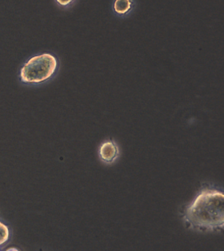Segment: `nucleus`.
Wrapping results in <instances>:
<instances>
[{"mask_svg": "<svg viewBox=\"0 0 224 251\" xmlns=\"http://www.w3.org/2000/svg\"><path fill=\"white\" fill-rule=\"evenodd\" d=\"M184 221L197 230H222L224 227V195L216 189H204L186 207Z\"/></svg>", "mask_w": 224, "mask_h": 251, "instance_id": "1", "label": "nucleus"}, {"mask_svg": "<svg viewBox=\"0 0 224 251\" xmlns=\"http://www.w3.org/2000/svg\"><path fill=\"white\" fill-rule=\"evenodd\" d=\"M58 62L55 56L44 53L29 59L21 71V78L25 83H41L55 74Z\"/></svg>", "mask_w": 224, "mask_h": 251, "instance_id": "2", "label": "nucleus"}, {"mask_svg": "<svg viewBox=\"0 0 224 251\" xmlns=\"http://www.w3.org/2000/svg\"><path fill=\"white\" fill-rule=\"evenodd\" d=\"M120 155L119 146L114 140H106L99 148V157L105 163L111 164Z\"/></svg>", "mask_w": 224, "mask_h": 251, "instance_id": "3", "label": "nucleus"}, {"mask_svg": "<svg viewBox=\"0 0 224 251\" xmlns=\"http://www.w3.org/2000/svg\"><path fill=\"white\" fill-rule=\"evenodd\" d=\"M134 0H114L113 2V11L118 17H127L134 11Z\"/></svg>", "mask_w": 224, "mask_h": 251, "instance_id": "4", "label": "nucleus"}, {"mask_svg": "<svg viewBox=\"0 0 224 251\" xmlns=\"http://www.w3.org/2000/svg\"><path fill=\"white\" fill-rule=\"evenodd\" d=\"M9 238V228L0 222V246H3L4 243L7 242Z\"/></svg>", "mask_w": 224, "mask_h": 251, "instance_id": "5", "label": "nucleus"}, {"mask_svg": "<svg viewBox=\"0 0 224 251\" xmlns=\"http://www.w3.org/2000/svg\"><path fill=\"white\" fill-rule=\"evenodd\" d=\"M76 0H55V2L63 8L70 7L73 5V3H76Z\"/></svg>", "mask_w": 224, "mask_h": 251, "instance_id": "6", "label": "nucleus"}]
</instances>
